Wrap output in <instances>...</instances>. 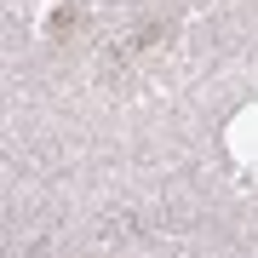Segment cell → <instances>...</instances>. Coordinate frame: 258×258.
Wrapping results in <instances>:
<instances>
[]
</instances>
